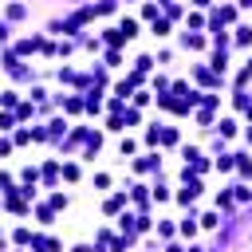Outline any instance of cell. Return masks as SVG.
Here are the masks:
<instances>
[{"instance_id": "cell-1", "label": "cell", "mask_w": 252, "mask_h": 252, "mask_svg": "<svg viewBox=\"0 0 252 252\" xmlns=\"http://www.w3.org/2000/svg\"><path fill=\"white\" fill-rule=\"evenodd\" d=\"M118 28H122V36H126V40H134V36H138V24H134L130 16H122V24H118Z\"/></svg>"}, {"instance_id": "cell-2", "label": "cell", "mask_w": 252, "mask_h": 252, "mask_svg": "<svg viewBox=\"0 0 252 252\" xmlns=\"http://www.w3.org/2000/svg\"><path fill=\"white\" fill-rule=\"evenodd\" d=\"M107 44H126V36H122V28H107Z\"/></svg>"}, {"instance_id": "cell-3", "label": "cell", "mask_w": 252, "mask_h": 252, "mask_svg": "<svg viewBox=\"0 0 252 252\" xmlns=\"http://www.w3.org/2000/svg\"><path fill=\"white\" fill-rule=\"evenodd\" d=\"M233 158H236V154H220V158H217V170H233V166H236Z\"/></svg>"}, {"instance_id": "cell-4", "label": "cell", "mask_w": 252, "mask_h": 252, "mask_svg": "<svg viewBox=\"0 0 252 252\" xmlns=\"http://www.w3.org/2000/svg\"><path fill=\"white\" fill-rule=\"evenodd\" d=\"M181 233H185V236H193V233H197V220H193V217H185V220H181Z\"/></svg>"}, {"instance_id": "cell-5", "label": "cell", "mask_w": 252, "mask_h": 252, "mask_svg": "<svg viewBox=\"0 0 252 252\" xmlns=\"http://www.w3.org/2000/svg\"><path fill=\"white\" fill-rule=\"evenodd\" d=\"M220 134L233 138V134H236V122H233V118H225V122H220Z\"/></svg>"}, {"instance_id": "cell-6", "label": "cell", "mask_w": 252, "mask_h": 252, "mask_svg": "<svg viewBox=\"0 0 252 252\" xmlns=\"http://www.w3.org/2000/svg\"><path fill=\"white\" fill-rule=\"evenodd\" d=\"M154 166H158V154H146L142 162H138V170H154Z\"/></svg>"}, {"instance_id": "cell-7", "label": "cell", "mask_w": 252, "mask_h": 252, "mask_svg": "<svg viewBox=\"0 0 252 252\" xmlns=\"http://www.w3.org/2000/svg\"><path fill=\"white\" fill-rule=\"evenodd\" d=\"M36 217H40V225H51V209H47V205H40Z\"/></svg>"}, {"instance_id": "cell-8", "label": "cell", "mask_w": 252, "mask_h": 252, "mask_svg": "<svg viewBox=\"0 0 252 252\" xmlns=\"http://www.w3.org/2000/svg\"><path fill=\"white\" fill-rule=\"evenodd\" d=\"M236 170H240L244 177H252V162H248V158H244V154H240V162H236Z\"/></svg>"}, {"instance_id": "cell-9", "label": "cell", "mask_w": 252, "mask_h": 252, "mask_svg": "<svg viewBox=\"0 0 252 252\" xmlns=\"http://www.w3.org/2000/svg\"><path fill=\"white\" fill-rule=\"evenodd\" d=\"M154 36H170V24L166 20H154Z\"/></svg>"}, {"instance_id": "cell-10", "label": "cell", "mask_w": 252, "mask_h": 252, "mask_svg": "<svg viewBox=\"0 0 252 252\" xmlns=\"http://www.w3.org/2000/svg\"><path fill=\"white\" fill-rule=\"evenodd\" d=\"M193 4H197V8H209V4H213V0H193Z\"/></svg>"}, {"instance_id": "cell-11", "label": "cell", "mask_w": 252, "mask_h": 252, "mask_svg": "<svg viewBox=\"0 0 252 252\" xmlns=\"http://www.w3.org/2000/svg\"><path fill=\"white\" fill-rule=\"evenodd\" d=\"M0 40H8V28H4V24H0Z\"/></svg>"}, {"instance_id": "cell-12", "label": "cell", "mask_w": 252, "mask_h": 252, "mask_svg": "<svg viewBox=\"0 0 252 252\" xmlns=\"http://www.w3.org/2000/svg\"><path fill=\"white\" fill-rule=\"evenodd\" d=\"M236 4H240V8H252V0H236Z\"/></svg>"}, {"instance_id": "cell-13", "label": "cell", "mask_w": 252, "mask_h": 252, "mask_svg": "<svg viewBox=\"0 0 252 252\" xmlns=\"http://www.w3.org/2000/svg\"><path fill=\"white\" fill-rule=\"evenodd\" d=\"M248 142H252V126H248Z\"/></svg>"}]
</instances>
